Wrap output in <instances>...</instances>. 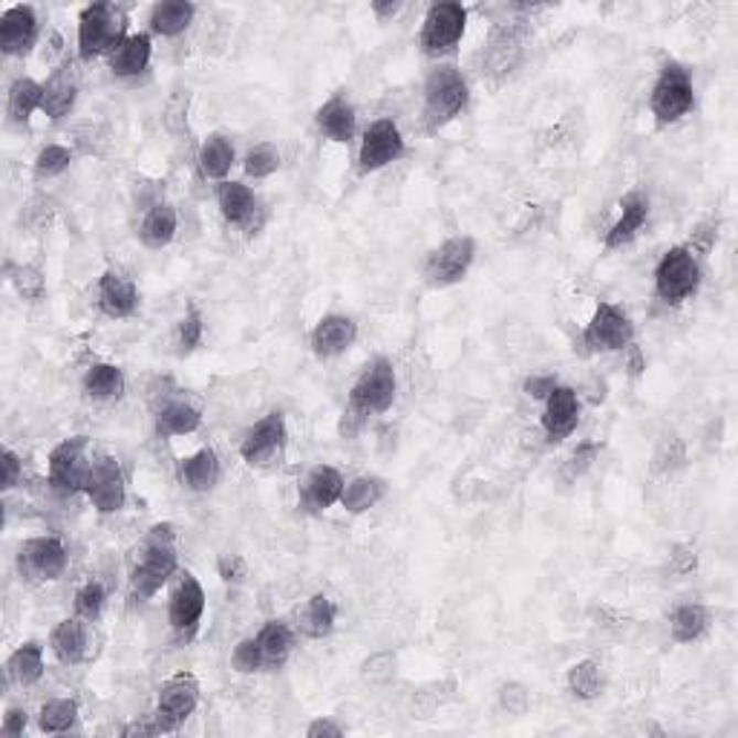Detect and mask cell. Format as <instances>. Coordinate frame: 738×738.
Here are the masks:
<instances>
[{
    "label": "cell",
    "mask_w": 738,
    "mask_h": 738,
    "mask_svg": "<svg viewBox=\"0 0 738 738\" xmlns=\"http://www.w3.org/2000/svg\"><path fill=\"white\" fill-rule=\"evenodd\" d=\"M180 557H177V531L171 523H159L148 531L142 539V552L136 566L130 568V597L139 603H148L162 591V586L177 575Z\"/></svg>",
    "instance_id": "1"
},
{
    "label": "cell",
    "mask_w": 738,
    "mask_h": 738,
    "mask_svg": "<svg viewBox=\"0 0 738 738\" xmlns=\"http://www.w3.org/2000/svg\"><path fill=\"white\" fill-rule=\"evenodd\" d=\"M470 101V87L462 69L453 64H439L430 69L425 82V101H421V121L427 133H439L464 113Z\"/></svg>",
    "instance_id": "2"
},
{
    "label": "cell",
    "mask_w": 738,
    "mask_h": 738,
    "mask_svg": "<svg viewBox=\"0 0 738 738\" xmlns=\"http://www.w3.org/2000/svg\"><path fill=\"white\" fill-rule=\"evenodd\" d=\"M130 35L127 32V15L113 3H90L78 15V58L96 61L101 55L110 58L113 50Z\"/></svg>",
    "instance_id": "3"
},
{
    "label": "cell",
    "mask_w": 738,
    "mask_h": 738,
    "mask_svg": "<svg viewBox=\"0 0 738 738\" xmlns=\"http://www.w3.org/2000/svg\"><path fill=\"white\" fill-rule=\"evenodd\" d=\"M464 30H468V9L453 0L430 3L418 32V46L427 58H448L462 44Z\"/></svg>",
    "instance_id": "4"
},
{
    "label": "cell",
    "mask_w": 738,
    "mask_h": 738,
    "mask_svg": "<svg viewBox=\"0 0 738 738\" xmlns=\"http://www.w3.org/2000/svg\"><path fill=\"white\" fill-rule=\"evenodd\" d=\"M695 107L693 75L678 61H666L657 73L652 93H649V110L661 127L675 125Z\"/></svg>",
    "instance_id": "5"
},
{
    "label": "cell",
    "mask_w": 738,
    "mask_h": 738,
    "mask_svg": "<svg viewBox=\"0 0 738 738\" xmlns=\"http://www.w3.org/2000/svg\"><path fill=\"white\" fill-rule=\"evenodd\" d=\"M702 286V263L689 246H672L655 266V295L670 307L689 300Z\"/></svg>",
    "instance_id": "6"
},
{
    "label": "cell",
    "mask_w": 738,
    "mask_h": 738,
    "mask_svg": "<svg viewBox=\"0 0 738 738\" xmlns=\"http://www.w3.org/2000/svg\"><path fill=\"white\" fill-rule=\"evenodd\" d=\"M398 378L396 366L389 359H375L361 370L350 389V413L352 416H381L396 404Z\"/></svg>",
    "instance_id": "7"
},
{
    "label": "cell",
    "mask_w": 738,
    "mask_h": 738,
    "mask_svg": "<svg viewBox=\"0 0 738 738\" xmlns=\"http://www.w3.org/2000/svg\"><path fill=\"white\" fill-rule=\"evenodd\" d=\"M90 464L93 456L87 436H69V439L58 441L50 450V459H46V485L53 488L58 496L84 493Z\"/></svg>",
    "instance_id": "8"
},
{
    "label": "cell",
    "mask_w": 738,
    "mask_h": 738,
    "mask_svg": "<svg viewBox=\"0 0 738 738\" xmlns=\"http://www.w3.org/2000/svg\"><path fill=\"white\" fill-rule=\"evenodd\" d=\"M634 343V323L629 312L612 300H600L582 329V346L597 352H627Z\"/></svg>",
    "instance_id": "9"
},
{
    "label": "cell",
    "mask_w": 738,
    "mask_h": 738,
    "mask_svg": "<svg viewBox=\"0 0 738 738\" xmlns=\"http://www.w3.org/2000/svg\"><path fill=\"white\" fill-rule=\"evenodd\" d=\"M477 260V239L462 234V237L445 239L439 248H432L425 260V280L436 289L462 284L468 277L470 266Z\"/></svg>",
    "instance_id": "10"
},
{
    "label": "cell",
    "mask_w": 738,
    "mask_h": 738,
    "mask_svg": "<svg viewBox=\"0 0 738 738\" xmlns=\"http://www.w3.org/2000/svg\"><path fill=\"white\" fill-rule=\"evenodd\" d=\"M84 493H87V500L90 505L96 507L98 514H119L121 507L127 502V482L125 473H121V464L116 456L101 453L93 456L90 473H87V485H84Z\"/></svg>",
    "instance_id": "11"
},
{
    "label": "cell",
    "mask_w": 738,
    "mask_h": 738,
    "mask_svg": "<svg viewBox=\"0 0 738 738\" xmlns=\"http://www.w3.org/2000/svg\"><path fill=\"white\" fill-rule=\"evenodd\" d=\"M404 150H407V142H404L402 127L393 119H375L373 125L366 127L364 136H361L359 171H384L387 164L398 162L404 157Z\"/></svg>",
    "instance_id": "12"
},
{
    "label": "cell",
    "mask_w": 738,
    "mask_h": 738,
    "mask_svg": "<svg viewBox=\"0 0 738 738\" xmlns=\"http://www.w3.org/2000/svg\"><path fill=\"white\" fill-rule=\"evenodd\" d=\"M289 430H286V416L280 410H271L263 416L254 427H248L243 441H239V459L252 468H266L284 453Z\"/></svg>",
    "instance_id": "13"
},
{
    "label": "cell",
    "mask_w": 738,
    "mask_h": 738,
    "mask_svg": "<svg viewBox=\"0 0 738 738\" xmlns=\"http://www.w3.org/2000/svg\"><path fill=\"white\" fill-rule=\"evenodd\" d=\"M67 545L58 537H32L18 552V571L26 580L53 582L67 571Z\"/></svg>",
    "instance_id": "14"
},
{
    "label": "cell",
    "mask_w": 738,
    "mask_h": 738,
    "mask_svg": "<svg viewBox=\"0 0 738 738\" xmlns=\"http://www.w3.org/2000/svg\"><path fill=\"white\" fill-rule=\"evenodd\" d=\"M196 707H200V684L191 672H180V675H173L159 686L157 716L162 718L168 732L182 727L188 718L194 716Z\"/></svg>",
    "instance_id": "15"
},
{
    "label": "cell",
    "mask_w": 738,
    "mask_h": 738,
    "mask_svg": "<svg viewBox=\"0 0 738 738\" xmlns=\"http://www.w3.org/2000/svg\"><path fill=\"white\" fill-rule=\"evenodd\" d=\"M202 614H205V589L191 571H185L168 600V623L180 638H191L200 629Z\"/></svg>",
    "instance_id": "16"
},
{
    "label": "cell",
    "mask_w": 738,
    "mask_h": 738,
    "mask_svg": "<svg viewBox=\"0 0 738 738\" xmlns=\"http://www.w3.org/2000/svg\"><path fill=\"white\" fill-rule=\"evenodd\" d=\"M539 425H543L548 445L566 441L577 430V425H580V396H577L575 389L566 387V384H557L543 402Z\"/></svg>",
    "instance_id": "17"
},
{
    "label": "cell",
    "mask_w": 738,
    "mask_h": 738,
    "mask_svg": "<svg viewBox=\"0 0 738 738\" xmlns=\"http://www.w3.org/2000/svg\"><path fill=\"white\" fill-rule=\"evenodd\" d=\"M38 41V15L30 3H15L0 15V53L7 58H23Z\"/></svg>",
    "instance_id": "18"
},
{
    "label": "cell",
    "mask_w": 738,
    "mask_h": 738,
    "mask_svg": "<svg viewBox=\"0 0 738 738\" xmlns=\"http://www.w3.org/2000/svg\"><path fill=\"white\" fill-rule=\"evenodd\" d=\"M359 341V323L352 321L350 314L332 312L323 314L321 321L314 323L312 335H309V346L318 359L329 361L338 359L343 352H350Z\"/></svg>",
    "instance_id": "19"
},
{
    "label": "cell",
    "mask_w": 738,
    "mask_h": 738,
    "mask_svg": "<svg viewBox=\"0 0 738 738\" xmlns=\"http://www.w3.org/2000/svg\"><path fill=\"white\" fill-rule=\"evenodd\" d=\"M98 309L105 318L110 321H125V318H133L139 312V289L130 277H125L121 271H105L98 277Z\"/></svg>",
    "instance_id": "20"
},
{
    "label": "cell",
    "mask_w": 738,
    "mask_h": 738,
    "mask_svg": "<svg viewBox=\"0 0 738 738\" xmlns=\"http://www.w3.org/2000/svg\"><path fill=\"white\" fill-rule=\"evenodd\" d=\"M343 485H346V479L341 477V470L332 468V464H314L307 479L300 482V505L312 514L329 511L341 502Z\"/></svg>",
    "instance_id": "21"
},
{
    "label": "cell",
    "mask_w": 738,
    "mask_h": 738,
    "mask_svg": "<svg viewBox=\"0 0 738 738\" xmlns=\"http://www.w3.org/2000/svg\"><path fill=\"white\" fill-rule=\"evenodd\" d=\"M314 125H318V130L327 136L329 142L335 145H350L352 139H355V133H359V116H355V107H352L350 98L341 96V93L327 98V101L318 107V113H314Z\"/></svg>",
    "instance_id": "22"
},
{
    "label": "cell",
    "mask_w": 738,
    "mask_h": 738,
    "mask_svg": "<svg viewBox=\"0 0 738 738\" xmlns=\"http://www.w3.org/2000/svg\"><path fill=\"white\" fill-rule=\"evenodd\" d=\"M646 220H649V196L643 194V191H629V194L620 200L618 220H614L612 228L606 232L603 239L606 252H614V248L632 243V239L638 237V232L646 225Z\"/></svg>",
    "instance_id": "23"
},
{
    "label": "cell",
    "mask_w": 738,
    "mask_h": 738,
    "mask_svg": "<svg viewBox=\"0 0 738 738\" xmlns=\"http://www.w3.org/2000/svg\"><path fill=\"white\" fill-rule=\"evenodd\" d=\"M216 205H220V214H223L225 223L237 225V228H252L254 214L260 211V200H257L252 188L232 180L220 182V188H216Z\"/></svg>",
    "instance_id": "24"
},
{
    "label": "cell",
    "mask_w": 738,
    "mask_h": 738,
    "mask_svg": "<svg viewBox=\"0 0 738 738\" xmlns=\"http://www.w3.org/2000/svg\"><path fill=\"white\" fill-rule=\"evenodd\" d=\"M153 58V38L150 32H130L110 55V73L116 78H139Z\"/></svg>",
    "instance_id": "25"
},
{
    "label": "cell",
    "mask_w": 738,
    "mask_h": 738,
    "mask_svg": "<svg viewBox=\"0 0 738 738\" xmlns=\"http://www.w3.org/2000/svg\"><path fill=\"white\" fill-rule=\"evenodd\" d=\"M50 649L58 657V664L78 666L90 652V632H87V620L67 618L61 620L58 627L50 634Z\"/></svg>",
    "instance_id": "26"
},
{
    "label": "cell",
    "mask_w": 738,
    "mask_h": 738,
    "mask_svg": "<svg viewBox=\"0 0 738 738\" xmlns=\"http://www.w3.org/2000/svg\"><path fill=\"white\" fill-rule=\"evenodd\" d=\"M180 232V214L171 202H153L142 216L139 225V239L142 246L150 252H162L164 246H171L173 237Z\"/></svg>",
    "instance_id": "27"
},
{
    "label": "cell",
    "mask_w": 738,
    "mask_h": 738,
    "mask_svg": "<svg viewBox=\"0 0 738 738\" xmlns=\"http://www.w3.org/2000/svg\"><path fill=\"white\" fill-rule=\"evenodd\" d=\"M78 101V82H75V73L69 64L64 67L53 69V75L44 82V105H41V113H44L46 119L61 121L64 116H69Z\"/></svg>",
    "instance_id": "28"
},
{
    "label": "cell",
    "mask_w": 738,
    "mask_h": 738,
    "mask_svg": "<svg viewBox=\"0 0 738 738\" xmlns=\"http://www.w3.org/2000/svg\"><path fill=\"white\" fill-rule=\"evenodd\" d=\"M220 477H223V464H220V456L214 448L196 450L180 462V482L191 493L214 491Z\"/></svg>",
    "instance_id": "29"
},
{
    "label": "cell",
    "mask_w": 738,
    "mask_h": 738,
    "mask_svg": "<svg viewBox=\"0 0 738 738\" xmlns=\"http://www.w3.org/2000/svg\"><path fill=\"white\" fill-rule=\"evenodd\" d=\"M523 50H525V30H520V26H500V30H493L485 50L488 73L493 75L511 73V69L516 67V61L523 58Z\"/></svg>",
    "instance_id": "30"
},
{
    "label": "cell",
    "mask_w": 738,
    "mask_h": 738,
    "mask_svg": "<svg viewBox=\"0 0 738 738\" xmlns=\"http://www.w3.org/2000/svg\"><path fill=\"white\" fill-rule=\"evenodd\" d=\"M234 162H237V153H234L232 139L225 133L205 136V142L196 150V164H200V173L205 180L225 182V177L232 173Z\"/></svg>",
    "instance_id": "31"
},
{
    "label": "cell",
    "mask_w": 738,
    "mask_h": 738,
    "mask_svg": "<svg viewBox=\"0 0 738 738\" xmlns=\"http://www.w3.org/2000/svg\"><path fill=\"white\" fill-rule=\"evenodd\" d=\"M196 7L194 3H185V0H162V3H153L148 15V30L150 35H162V38H177L194 23Z\"/></svg>",
    "instance_id": "32"
},
{
    "label": "cell",
    "mask_w": 738,
    "mask_h": 738,
    "mask_svg": "<svg viewBox=\"0 0 738 738\" xmlns=\"http://www.w3.org/2000/svg\"><path fill=\"white\" fill-rule=\"evenodd\" d=\"M84 396L93 402H119L127 389L125 370L116 364H93L82 378Z\"/></svg>",
    "instance_id": "33"
},
{
    "label": "cell",
    "mask_w": 738,
    "mask_h": 738,
    "mask_svg": "<svg viewBox=\"0 0 738 738\" xmlns=\"http://www.w3.org/2000/svg\"><path fill=\"white\" fill-rule=\"evenodd\" d=\"M202 425V413L200 407H194L191 402H168L157 410V432L164 439H177V436H191V432L200 430Z\"/></svg>",
    "instance_id": "34"
},
{
    "label": "cell",
    "mask_w": 738,
    "mask_h": 738,
    "mask_svg": "<svg viewBox=\"0 0 738 738\" xmlns=\"http://www.w3.org/2000/svg\"><path fill=\"white\" fill-rule=\"evenodd\" d=\"M41 105H44V84L30 75H21L12 82L7 96V113L12 125H30L32 113L41 110Z\"/></svg>",
    "instance_id": "35"
},
{
    "label": "cell",
    "mask_w": 738,
    "mask_h": 738,
    "mask_svg": "<svg viewBox=\"0 0 738 738\" xmlns=\"http://www.w3.org/2000/svg\"><path fill=\"white\" fill-rule=\"evenodd\" d=\"M335 620H338L335 600L329 595H323V591H318V595L309 597L307 606H303V612H300V632L307 634V638H312V641H323V638H329L332 629H335Z\"/></svg>",
    "instance_id": "36"
},
{
    "label": "cell",
    "mask_w": 738,
    "mask_h": 738,
    "mask_svg": "<svg viewBox=\"0 0 738 738\" xmlns=\"http://www.w3.org/2000/svg\"><path fill=\"white\" fill-rule=\"evenodd\" d=\"M254 638L260 643L266 670H280L289 661L291 646H295V632H291L289 623H284V620H269Z\"/></svg>",
    "instance_id": "37"
},
{
    "label": "cell",
    "mask_w": 738,
    "mask_h": 738,
    "mask_svg": "<svg viewBox=\"0 0 738 738\" xmlns=\"http://www.w3.org/2000/svg\"><path fill=\"white\" fill-rule=\"evenodd\" d=\"M46 664H44V646L38 641H26L9 655L7 661V675L9 681H15L21 686H32L44 678Z\"/></svg>",
    "instance_id": "38"
},
{
    "label": "cell",
    "mask_w": 738,
    "mask_h": 738,
    "mask_svg": "<svg viewBox=\"0 0 738 738\" xmlns=\"http://www.w3.org/2000/svg\"><path fill=\"white\" fill-rule=\"evenodd\" d=\"M387 496V482L381 477H355L343 485L341 505L350 514H366Z\"/></svg>",
    "instance_id": "39"
},
{
    "label": "cell",
    "mask_w": 738,
    "mask_h": 738,
    "mask_svg": "<svg viewBox=\"0 0 738 738\" xmlns=\"http://www.w3.org/2000/svg\"><path fill=\"white\" fill-rule=\"evenodd\" d=\"M672 638L678 643H695L702 641L709 629V612L702 603H684L678 606L670 618Z\"/></svg>",
    "instance_id": "40"
},
{
    "label": "cell",
    "mask_w": 738,
    "mask_h": 738,
    "mask_svg": "<svg viewBox=\"0 0 738 738\" xmlns=\"http://www.w3.org/2000/svg\"><path fill=\"white\" fill-rule=\"evenodd\" d=\"M75 721H78V702L75 698H50L38 709V730L50 732V736L69 732Z\"/></svg>",
    "instance_id": "41"
},
{
    "label": "cell",
    "mask_w": 738,
    "mask_h": 738,
    "mask_svg": "<svg viewBox=\"0 0 738 738\" xmlns=\"http://www.w3.org/2000/svg\"><path fill=\"white\" fill-rule=\"evenodd\" d=\"M568 693L580 698V702H591L600 695L603 689V675H600V664L586 657V661H577L571 670H568Z\"/></svg>",
    "instance_id": "42"
},
{
    "label": "cell",
    "mask_w": 738,
    "mask_h": 738,
    "mask_svg": "<svg viewBox=\"0 0 738 738\" xmlns=\"http://www.w3.org/2000/svg\"><path fill=\"white\" fill-rule=\"evenodd\" d=\"M75 153L73 148L67 145H44V148L38 150L35 162H32V171H35L38 180H55L61 173L67 171L69 164H73Z\"/></svg>",
    "instance_id": "43"
},
{
    "label": "cell",
    "mask_w": 738,
    "mask_h": 738,
    "mask_svg": "<svg viewBox=\"0 0 738 738\" xmlns=\"http://www.w3.org/2000/svg\"><path fill=\"white\" fill-rule=\"evenodd\" d=\"M243 168H246V177H252V180H269L271 173H277V168H280V150L271 142L254 145L246 153V159H243Z\"/></svg>",
    "instance_id": "44"
},
{
    "label": "cell",
    "mask_w": 738,
    "mask_h": 738,
    "mask_svg": "<svg viewBox=\"0 0 738 738\" xmlns=\"http://www.w3.org/2000/svg\"><path fill=\"white\" fill-rule=\"evenodd\" d=\"M75 618L87 620V623H93V620L101 618V612H105L107 606V591L105 586L98 580H87L82 586V589L75 591Z\"/></svg>",
    "instance_id": "45"
},
{
    "label": "cell",
    "mask_w": 738,
    "mask_h": 738,
    "mask_svg": "<svg viewBox=\"0 0 738 738\" xmlns=\"http://www.w3.org/2000/svg\"><path fill=\"white\" fill-rule=\"evenodd\" d=\"M205 338V318L196 307H188L185 318L180 321V329H177V343H180V352L188 355V352H194L196 346Z\"/></svg>",
    "instance_id": "46"
},
{
    "label": "cell",
    "mask_w": 738,
    "mask_h": 738,
    "mask_svg": "<svg viewBox=\"0 0 738 738\" xmlns=\"http://www.w3.org/2000/svg\"><path fill=\"white\" fill-rule=\"evenodd\" d=\"M9 280H12V286L18 289V295H21L23 300H41L46 295V280L44 275H41V269H35V266H18L12 275H9Z\"/></svg>",
    "instance_id": "47"
},
{
    "label": "cell",
    "mask_w": 738,
    "mask_h": 738,
    "mask_svg": "<svg viewBox=\"0 0 738 738\" xmlns=\"http://www.w3.org/2000/svg\"><path fill=\"white\" fill-rule=\"evenodd\" d=\"M232 666L239 672V675H254V672L266 670V661H263V652H260V643H257V638H243V641L234 646Z\"/></svg>",
    "instance_id": "48"
},
{
    "label": "cell",
    "mask_w": 738,
    "mask_h": 738,
    "mask_svg": "<svg viewBox=\"0 0 738 738\" xmlns=\"http://www.w3.org/2000/svg\"><path fill=\"white\" fill-rule=\"evenodd\" d=\"M698 568V554L693 545H675L670 554V571L672 575H689Z\"/></svg>",
    "instance_id": "49"
},
{
    "label": "cell",
    "mask_w": 738,
    "mask_h": 738,
    "mask_svg": "<svg viewBox=\"0 0 738 738\" xmlns=\"http://www.w3.org/2000/svg\"><path fill=\"white\" fill-rule=\"evenodd\" d=\"M502 707L507 709V713H514V716H523L525 709H528V693H525V686L520 684H505L502 686Z\"/></svg>",
    "instance_id": "50"
},
{
    "label": "cell",
    "mask_w": 738,
    "mask_h": 738,
    "mask_svg": "<svg viewBox=\"0 0 738 738\" xmlns=\"http://www.w3.org/2000/svg\"><path fill=\"white\" fill-rule=\"evenodd\" d=\"M26 727H30V713L23 707H9L7 716H3V724H0V736L18 738L23 736Z\"/></svg>",
    "instance_id": "51"
},
{
    "label": "cell",
    "mask_w": 738,
    "mask_h": 738,
    "mask_svg": "<svg viewBox=\"0 0 738 738\" xmlns=\"http://www.w3.org/2000/svg\"><path fill=\"white\" fill-rule=\"evenodd\" d=\"M597 453H600V445H595V441H586V445H580V448L571 453V459H568V473H571V477H580L582 470L591 468Z\"/></svg>",
    "instance_id": "52"
},
{
    "label": "cell",
    "mask_w": 738,
    "mask_h": 738,
    "mask_svg": "<svg viewBox=\"0 0 738 738\" xmlns=\"http://www.w3.org/2000/svg\"><path fill=\"white\" fill-rule=\"evenodd\" d=\"M216 571H220L223 582H239L246 577V559L239 557V554H225L216 563Z\"/></svg>",
    "instance_id": "53"
},
{
    "label": "cell",
    "mask_w": 738,
    "mask_h": 738,
    "mask_svg": "<svg viewBox=\"0 0 738 738\" xmlns=\"http://www.w3.org/2000/svg\"><path fill=\"white\" fill-rule=\"evenodd\" d=\"M557 384H559V381L554 378L552 373H543V375H531V378H525L523 389H525V396H528V398L545 402V398H548V393H552Z\"/></svg>",
    "instance_id": "54"
},
{
    "label": "cell",
    "mask_w": 738,
    "mask_h": 738,
    "mask_svg": "<svg viewBox=\"0 0 738 738\" xmlns=\"http://www.w3.org/2000/svg\"><path fill=\"white\" fill-rule=\"evenodd\" d=\"M21 473H23L21 456H18L12 448H7L3 450V491H12V488L21 482Z\"/></svg>",
    "instance_id": "55"
},
{
    "label": "cell",
    "mask_w": 738,
    "mask_h": 738,
    "mask_svg": "<svg viewBox=\"0 0 738 738\" xmlns=\"http://www.w3.org/2000/svg\"><path fill=\"white\" fill-rule=\"evenodd\" d=\"M159 732H168V727H164L162 718H159L157 713L142 718V721H133L125 727V736H159Z\"/></svg>",
    "instance_id": "56"
},
{
    "label": "cell",
    "mask_w": 738,
    "mask_h": 738,
    "mask_svg": "<svg viewBox=\"0 0 738 738\" xmlns=\"http://www.w3.org/2000/svg\"><path fill=\"white\" fill-rule=\"evenodd\" d=\"M307 736L309 738H341L343 736V727L341 724H335L332 718H314L312 724L307 727Z\"/></svg>",
    "instance_id": "57"
},
{
    "label": "cell",
    "mask_w": 738,
    "mask_h": 738,
    "mask_svg": "<svg viewBox=\"0 0 738 738\" xmlns=\"http://www.w3.org/2000/svg\"><path fill=\"white\" fill-rule=\"evenodd\" d=\"M627 352H629V373L641 375L643 370H646V361H643L641 350H638V343H632V346H629Z\"/></svg>",
    "instance_id": "58"
},
{
    "label": "cell",
    "mask_w": 738,
    "mask_h": 738,
    "mask_svg": "<svg viewBox=\"0 0 738 738\" xmlns=\"http://www.w3.org/2000/svg\"><path fill=\"white\" fill-rule=\"evenodd\" d=\"M373 12L384 21V18H393L402 12V3H373Z\"/></svg>",
    "instance_id": "59"
}]
</instances>
